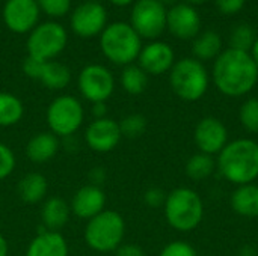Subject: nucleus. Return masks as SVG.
<instances>
[{"label": "nucleus", "mask_w": 258, "mask_h": 256, "mask_svg": "<svg viewBox=\"0 0 258 256\" xmlns=\"http://www.w3.org/2000/svg\"><path fill=\"white\" fill-rule=\"evenodd\" d=\"M59 148H60L59 137L54 136L51 131H42V133L35 134L27 142L26 154L32 163L42 164V163H47L51 158H54Z\"/></svg>", "instance_id": "6ab92c4d"}, {"label": "nucleus", "mask_w": 258, "mask_h": 256, "mask_svg": "<svg viewBox=\"0 0 258 256\" xmlns=\"http://www.w3.org/2000/svg\"><path fill=\"white\" fill-rule=\"evenodd\" d=\"M168 9L159 0H136L130 14V26L141 38L156 39L166 29Z\"/></svg>", "instance_id": "1a4fd4ad"}, {"label": "nucleus", "mask_w": 258, "mask_h": 256, "mask_svg": "<svg viewBox=\"0 0 258 256\" xmlns=\"http://www.w3.org/2000/svg\"><path fill=\"white\" fill-rule=\"evenodd\" d=\"M92 115L95 116V119L107 118L106 116V103H95V104H92Z\"/></svg>", "instance_id": "4c0bfd02"}, {"label": "nucleus", "mask_w": 258, "mask_h": 256, "mask_svg": "<svg viewBox=\"0 0 258 256\" xmlns=\"http://www.w3.org/2000/svg\"><path fill=\"white\" fill-rule=\"evenodd\" d=\"M216 167V161L213 158V155L204 154V152H198L195 155H192L187 163H186V175L190 180L195 181H201L209 178Z\"/></svg>", "instance_id": "bb28decb"}, {"label": "nucleus", "mask_w": 258, "mask_h": 256, "mask_svg": "<svg viewBox=\"0 0 258 256\" xmlns=\"http://www.w3.org/2000/svg\"><path fill=\"white\" fill-rule=\"evenodd\" d=\"M239 118L246 131L258 133V98H249L242 104Z\"/></svg>", "instance_id": "c756f323"}, {"label": "nucleus", "mask_w": 258, "mask_h": 256, "mask_svg": "<svg viewBox=\"0 0 258 256\" xmlns=\"http://www.w3.org/2000/svg\"><path fill=\"white\" fill-rule=\"evenodd\" d=\"M67 41V32L59 23H42L30 32L27 38V53L33 59L48 62L63 51Z\"/></svg>", "instance_id": "6e6552de"}, {"label": "nucleus", "mask_w": 258, "mask_h": 256, "mask_svg": "<svg viewBox=\"0 0 258 256\" xmlns=\"http://www.w3.org/2000/svg\"><path fill=\"white\" fill-rule=\"evenodd\" d=\"M38 80L45 88L53 89V91H59V89H63L70 84L71 72H70L67 65H63L60 62L48 60V62H44Z\"/></svg>", "instance_id": "b1692460"}, {"label": "nucleus", "mask_w": 258, "mask_h": 256, "mask_svg": "<svg viewBox=\"0 0 258 256\" xmlns=\"http://www.w3.org/2000/svg\"><path fill=\"white\" fill-rule=\"evenodd\" d=\"M17 192L23 202L38 204L45 198L48 192V181L44 175L38 172H30L20 180Z\"/></svg>", "instance_id": "4be33fe9"}, {"label": "nucleus", "mask_w": 258, "mask_h": 256, "mask_svg": "<svg viewBox=\"0 0 258 256\" xmlns=\"http://www.w3.org/2000/svg\"><path fill=\"white\" fill-rule=\"evenodd\" d=\"M207 0H186V3L187 5H192V6H197V5H203V3H206Z\"/></svg>", "instance_id": "37998d69"}, {"label": "nucleus", "mask_w": 258, "mask_h": 256, "mask_svg": "<svg viewBox=\"0 0 258 256\" xmlns=\"http://www.w3.org/2000/svg\"><path fill=\"white\" fill-rule=\"evenodd\" d=\"M118 124H119L122 137H127V139H138L147 130V119L145 116L139 113H132Z\"/></svg>", "instance_id": "c85d7f7f"}, {"label": "nucleus", "mask_w": 258, "mask_h": 256, "mask_svg": "<svg viewBox=\"0 0 258 256\" xmlns=\"http://www.w3.org/2000/svg\"><path fill=\"white\" fill-rule=\"evenodd\" d=\"M85 112L82 103L71 95L54 98L47 109V124L57 137L73 136L83 124Z\"/></svg>", "instance_id": "0eeeda50"}, {"label": "nucleus", "mask_w": 258, "mask_h": 256, "mask_svg": "<svg viewBox=\"0 0 258 256\" xmlns=\"http://www.w3.org/2000/svg\"><path fill=\"white\" fill-rule=\"evenodd\" d=\"M163 208L169 226L181 232L194 231L201 223L204 216L203 199L195 190L187 187L172 190L166 196Z\"/></svg>", "instance_id": "20e7f679"}, {"label": "nucleus", "mask_w": 258, "mask_h": 256, "mask_svg": "<svg viewBox=\"0 0 258 256\" xmlns=\"http://www.w3.org/2000/svg\"><path fill=\"white\" fill-rule=\"evenodd\" d=\"M222 51V38L215 30H206L194 39L192 53L200 62L216 59Z\"/></svg>", "instance_id": "5701e85b"}, {"label": "nucleus", "mask_w": 258, "mask_h": 256, "mask_svg": "<svg viewBox=\"0 0 258 256\" xmlns=\"http://www.w3.org/2000/svg\"><path fill=\"white\" fill-rule=\"evenodd\" d=\"M79 91L83 98L95 103H106L115 89L112 72L103 65H88L79 74Z\"/></svg>", "instance_id": "9d476101"}, {"label": "nucleus", "mask_w": 258, "mask_h": 256, "mask_svg": "<svg viewBox=\"0 0 258 256\" xmlns=\"http://www.w3.org/2000/svg\"><path fill=\"white\" fill-rule=\"evenodd\" d=\"M0 256H8V241L0 234Z\"/></svg>", "instance_id": "58836bf2"}, {"label": "nucleus", "mask_w": 258, "mask_h": 256, "mask_svg": "<svg viewBox=\"0 0 258 256\" xmlns=\"http://www.w3.org/2000/svg\"><path fill=\"white\" fill-rule=\"evenodd\" d=\"M194 140L200 152L215 155L228 143V131L222 121L213 116L201 119L194 131Z\"/></svg>", "instance_id": "ddd939ff"}, {"label": "nucleus", "mask_w": 258, "mask_h": 256, "mask_svg": "<svg viewBox=\"0 0 258 256\" xmlns=\"http://www.w3.org/2000/svg\"><path fill=\"white\" fill-rule=\"evenodd\" d=\"M166 196H168V195H166L162 189H159V187H151V189H148V190L145 192L144 201H145V204H147L148 207H151V208H160V207L165 205Z\"/></svg>", "instance_id": "72a5a7b5"}, {"label": "nucleus", "mask_w": 258, "mask_h": 256, "mask_svg": "<svg viewBox=\"0 0 258 256\" xmlns=\"http://www.w3.org/2000/svg\"><path fill=\"white\" fill-rule=\"evenodd\" d=\"M231 207L242 217H246V219L258 217L257 184L237 186V189L231 195Z\"/></svg>", "instance_id": "412c9836"}, {"label": "nucleus", "mask_w": 258, "mask_h": 256, "mask_svg": "<svg viewBox=\"0 0 258 256\" xmlns=\"http://www.w3.org/2000/svg\"><path fill=\"white\" fill-rule=\"evenodd\" d=\"M17 160L12 149L0 142V181L6 180L15 169Z\"/></svg>", "instance_id": "2f4dec72"}, {"label": "nucleus", "mask_w": 258, "mask_h": 256, "mask_svg": "<svg viewBox=\"0 0 258 256\" xmlns=\"http://www.w3.org/2000/svg\"><path fill=\"white\" fill-rule=\"evenodd\" d=\"M85 139L88 146L95 151V152H110L113 151L121 139V128L119 124L110 118H101V119H94L85 133Z\"/></svg>", "instance_id": "2eb2a0df"}, {"label": "nucleus", "mask_w": 258, "mask_h": 256, "mask_svg": "<svg viewBox=\"0 0 258 256\" xmlns=\"http://www.w3.org/2000/svg\"><path fill=\"white\" fill-rule=\"evenodd\" d=\"M107 12L103 5L97 2H85L79 5L71 17V29L82 38H92L101 35L106 27Z\"/></svg>", "instance_id": "9b49d317"}, {"label": "nucleus", "mask_w": 258, "mask_h": 256, "mask_svg": "<svg viewBox=\"0 0 258 256\" xmlns=\"http://www.w3.org/2000/svg\"><path fill=\"white\" fill-rule=\"evenodd\" d=\"M42 65H44V60H38V59H33L30 56H27V59L23 62V71L27 77L33 78V80H38L39 74H41V69H42Z\"/></svg>", "instance_id": "c9c22d12"}, {"label": "nucleus", "mask_w": 258, "mask_h": 256, "mask_svg": "<svg viewBox=\"0 0 258 256\" xmlns=\"http://www.w3.org/2000/svg\"><path fill=\"white\" fill-rule=\"evenodd\" d=\"M160 256H198L197 250L186 241H172L163 247Z\"/></svg>", "instance_id": "473e14b6"}, {"label": "nucleus", "mask_w": 258, "mask_h": 256, "mask_svg": "<svg viewBox=\"0 0 258 256\" xmlns=\"http://www.w3.org/2000/svg\"><path fill=\"white\" fill-rule=\"evenodd\" d=\"M166 29L178 39H195L201 30V15L195 6L177 3L168 9Z\"/></svg>", "instance_id": "f8f14e48"}, {"label": "nucleus", "mask_w": 258, "mask_h": 256, "mask_svg": "<svg viewBox=\"0 0 258 256\" xmlns=\"http://www.w3.org/2000/svg\"><path fill=\"white\" fill-rule=\"evenodd\" d=\"M26 256H68V244L60 232L42 231L30 241Z\"/></svg>", "instance_id": "a211bd4d"}, {"label": "nucleus", "mask_w": 258, "mask_h": 256, "mask_svg": "<svg viewBox=\"0 0 258 256\" xmlns=\"http://www.w3.org/2000/svg\"><path fill=\"white\" fill-rule=\"evenodd\" d=\"M24 106L21 100L12 94L0 92V127H12L21 121Z\"/></svg>", "instance_id": "393cba45"}, {"label": "nucleus", "mask_w": 258, "mask_h": 256, "mask_svg": "<svg viewBox=\"0 0 258 256\" xmlns=\"http://www.w3.org/2000/svg\"><path fill=\"white\" fill-rule=\"evenodd\" d=\"M41 11L50 17H62L71 8V0H35Z\"/></svg>", "instance_id": "7c9ffc66"}, {"label": "nucleus", "mask_w": 258, "mask_h": 256, "mask_svg": "<svg viewBox=\"0 0 258 256\" xmlns=\"http://www.w3.org/2000/svg\"><path fill=\"white\" fill-rule=\"evenodd\" d=\"M159 2H160V3H163L165 6H166V5H172V6H174V5H177V2H178V0H159Z\"/></svg>", "instance_id": "c03bdc74"}, {"label": "nucleus", "mask_w": 258, "mask_h": 256, "mask_svg": "<svg viewBox=\"0 0 258 256\" xmlns=\"http://www.w3.org/2000/svg\"><path fill=\"white\" fill-rule=\"evenodd\" d=\"M219 174L236 186L252 184L258 178V143L252 139H237L218 154Z\"/></svg>", "instance_id": "f03ea898"}, {"label": "nucleus", "mask_w": 258, "mask_h": 256, "mask_svg": "<svg viewBox=\"0 0 258 256\" xmlns=\"http://www.w3.org/2000/svg\"><path fill=\"white\" fill-rule=\"evenodd\" d=\"M106 207V195L101 187L88 184L80 187L71 199V213L83 220H91Z\"/></svg>", "instance_id": "f3484780"}, {"label": "nucleus", "mask_w": 258, "mask_h": 256, "mask_svg": "<svg viewBox=\"0 0 258 256\" xmlns=\"http://www.w3.org/2000/svg\"><path fill=\"white\" fill-rule=\"evenodd\" d=\"M240 255L242 256H254L255 255V252L252 250V247H245V249L240 252Z\"/></svg>", "instance_id": "79ce46f5"}, {"label": "nucleus", "mask_w": 258, "mask_h": 256, "mask_svg": "<svg viewBox=\"0 0 258 256\" xmlns=\"http://www.w3.org/2000/svg\"><path fill=\"white\" fill-rule=\"evenodd\" d=\"M71 208L60 198H48L41 210V219L47 231L59 232L70 220Z\"/></svg>", "instance_id": "aec40b11"}, {"label": "nucleus", "mask_w": 258, "mask_h": 256, "mask_svg": "<svg viewBox=\"0 0 258 256\" xmlns=\"http://www.w3.org/2000/svg\"><path fill=\"white\" fill-rule=\"evenodd\" d=\"M148 74L139 65H127L121 74V86L130 95H139L147 89Z\"/></svg>", "instance_id": "a878e982"}, {"label": "nucleus", "mask_w": 258, "mask_h": 256, "mask_svg": "<svg viewBox=\"0 0 258 256\" xmlns=\"http://www.w3.org/2000/svg\"><path fill=\"white\" fill-rule=\"evenodd\" d=\"M39 6L35 0H8L3 6V20L14 33L32 32L36 27Z\"/></svg>", "instance_id": "4468645a"}, {"label": "nucleus", "mask_w": 258, "mask_h": 256, "mask_svg": "<svg viewBox=\"0 0 258 256\" xmlns=\"http://www.w3.org/2000/svg\"><path fill=\"white\" fill-rule=\"evenodd\" d=\"M209 72L203 62L186 57L174 63L169 71V83L174 94L187 103L201 100L209 89Z\"/></svg>", "instance_id": "39448f33"}, {"label": "nucleus", "mask_w": 258, "mask_h": 256, "mask_svg": "<svg viewBox=\"0 0 258 256\" xmlns=\"http://www.w3.org/2000/svg\"><path fill=\"white\" fill-rule=\"evenodd\" d=\"M257 36L254 29L249 24H239L231 30L230 35V45L234 50H240V51H248L251 53V48L255 42Z\"/></svg>", "instance_id": "cd10ccee"}, {"label": "nucleus", "mask_w": 258, "mask_h": 256, "mask_svg": "<svg viewBox=\"0 0 258 256\" xmlns=\"http://www.w3.org/2000/svg\"><path fill=\"white\" fill-rule=\"evenodd\" d=\"M213 83L227 97H243L258 81V66L251 53L234 48L224 50L213 65Z\"/></svg>", "instance_id": "f257e3e1"}, {"label": "nucleus", "mask_w": 258, "mask_h": 256, "mask_svg": "<svg viewBox=\"0 0 258 256\" xmlns=\"http://www.w3.org/2000/svg\"><path fill=\"white\" fill-rule=\"evenodd\" d=\"M251 56H252L255 65L258 66V36L257 39H255V42H254V45H252V48H251Z\"/></svg>", "instance_id": "ea45409f"}, {"label": "nucleus", "mask_w": 258, "mask_h": 256, "mask_svg": "<svg viewBox=\"0 0 258 256\" xmlns=\"http://www.w3.org/2000/svg\"><path fill=\"white\" fill-rule=\"evenodd\" d=\"M125 235V222L122 216L112 210H104L91 220L85 229V241L95 252L116 250Z\"/></svg>", "instance_id": "423d86ee"}, {"label": "nucleus", "mask_w": 258, "mask_h": 256, "mask_svg": "<svg viewBox=\"0 0 258 256\" xmlns=\"http://www.w3.org/2000/svg\"><path fill=\"white\" fill-rule=\"evenodd\" d=\"M216 8L221 14L224 15H236L239 14L243 8L246 0H215Z\"/></svg>", "instance_id": "f704fd0d"}, {"label": "nucleus", "mask_w": 258, "mask_h": 256, "mask_svg": "<svg viewBox=\"0 0 258 256\" xmlns=\"http://www.w3.org/2000/svg\"><path fill=\"white\" fill-rule=\"evenodd\" d=\"M139 66L151 75H160L168 71L175 63V54L169 44L162 41H153L142 47L139 53Z\"/></svg>", "instance_id": "dca6fc26"}, {"label": "nucleus", "mask_w": 258, "mask_h": 256, "mask_svg": "<svg viewBox=\"0 0 258 256\" xmlns=\"http://www.w3.org/2000/svg\"><path fill=\"white\" fill-rule=\"evenodd\" d=\"M142 38L127 23H112L100 36L103 54L115 65H132L142 50Z\"/></svg>", "instance_id": "7ed1b4c3"}, {"label": "nucleus", "mask_w": 258, "mask_h": 256, "mask_svg": "<svg viewBox=\"0 0 258 256\" xmlns=\"http://www.w3.org/2000/svg\"><path fill=\"white\" fill-rule=\"evenodd\" d=\"M135 0H110V3H113L115 6H119V8H122V6H128V5H132Z\"/></svg>", "instance_id": "a19ab883"}, {"label": "nucleus", "mask_w": 258, "mask_h": 256, "mask_svg": "<svg viewBox=\"0 0 258 256\" xmlns=\"http://www.w3.org/2000/svg\"><path fill=\"white\" fill-rule=\"evenodd\" d=\"M115 256H145V252L136 244H121L115 250Z\"/></svg>", "instance_id": "e433bc0d"}]
</instances>
